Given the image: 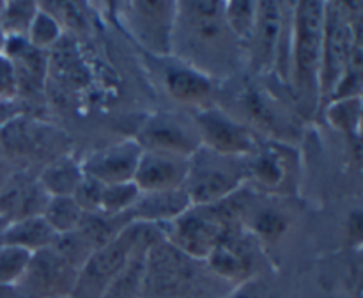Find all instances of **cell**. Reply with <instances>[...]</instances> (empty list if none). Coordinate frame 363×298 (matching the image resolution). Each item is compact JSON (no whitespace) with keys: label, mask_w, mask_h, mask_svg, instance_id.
Listing matches in <instances>:
<instances>
[{"label":"cell","mask_w":363,"mask_h":298,"mask_svg":"<svg viewBox=\"0 0 363 298\" xmlns=\"http://www.w3.org/2000/svg\"><path fill=\"white\" fill-rule=\"evenodd\" d=\"M140 156L142 148L137 140L126 138L96 149L80 162L85 176L99 181L101 184H117L133 181Z\"/></svg>","instance_id":"obj_16"},{"label":"cell","mask_w":363,"mask_h":298,"mask_svg":"<svg viewBox=\"0 0 363 298\" xmlns=\"http://www.w3.org/2000/svg\"><path fill=\"white\" fill-rule=\"evenodd\" d=\"M191 206L194 204H191L184 187L162 192H140L126 216L130 222L167 226L179 219Z\"/></svg>","instance_id":"obj_22"},{"label":"cell","mask_w":363,"mask_h":298,"mask_svg":"<svg viewBox=\"0 0 363 298\" xmlns=\"http://www.w3.org/2000/svg\"><path fill=\"white\" fill-rule=\"evenodd\" d=\"M77 275L78 270L48 247L32 254L27 272L14 289L18 298H69Z\"/></svg>","instance_id":"obj_14"},{"label":"cell","mask_w":363,"mask_h":298,"mask_svg":"<svg viewBox=\"0 0 363 298\" xmlns=\"http://www.w3.org/2000/svg\"><path fill=\"white\" fill-rule=\"evenodd\" d=\"M233 287L167 240L147 252L142 298H227Z\"/></svg>","instance_id":"obj_2"},{"label":"cell","mask_w":363,"mask_h":298,"mask_svg":"<svg viewBox=\"0 0 363 298\" xmlns=\"http://www.w3.org/2000/svg\"><path fill=\"white\" fill-rule=\"evenodd\" d=\"M291 23L293 4L257 2L254 31L245 50V59L255 74H269L279 71L287 82L291 48Z\"/></svg>","instance_id":"obj_6"},{"label":"cell","mask_w":363,"mask_h":298,"mask_svg":"<svg viewBox=\"0 0 363 298\" xmlns=\"http://www.w3.org/2000/svg\"><path fill=\"white\" fill-rule=\"evenodd\" d=\"M215 275L230 286L254 279L257 268V243L245 226L233 227L223 234L206 259Z\"/></svg>","instance_id":"obj_15"},{"label":"cell","mask_w":363,"mask_h":298,"mask_svg":"<svg viewBox=\"0 0 363 298\" xmlns=\"http://www.w3.org/2000/svg\"><path fill=\"white\" fill-rule=\"evenodd\" d=\"M35 176L50 197H73L74 190L84 177V170L80 160L74 158L71 153H64L43 165Z\"/></svg>","instance_id":"obj_23"},{"label":"cell","mask_w":363,"mask_h":298,"mask_svg":"<svg viewBox=\"0 0 363 298\" xmlns=\"http://www.w3.org/2000/svg\"><path fill=\"white\" fill-rule=\"evenodd\" d=\"M138 195H140V190H138L137 184H135L133 181L117 184H105L99 211L112 216L126 215V213L130 211L131 206L135 204V201L138 199Z\"/></svg>","instance_id":"obj_34"},{"label":"cell","mask_w":363,"mask_h":298,"mask_svg":"<svg viewBox=\"0 0 363 298\" xmlns=\"http://www.w3.org/2000/svg\"><path fill=\"white\" fill-rule=\"evenodd\" d=\"M41 216L52 227L53 233L64 234L77 231L84 211L73 197H50Z\"/></svg>","instance_id":"obj_27"},{"label":"cell","mask_w":363,"mask_h":298,"mask_svg":"<svg viewBox=\"0 0 363 298\" xmlns=\"http://www.w3.org/2000/svg\"><path fill=\"white\" fill-rule=\"evenodd\" d=\"M50 195L28 170H13L0 188V216L7 222L41 215Z\"/></svg>","instance_id":"obj_17"},{"label":"cell","mask_w":363,"mask_h":298,"mask_svg":"<svg viewBox=\"0 0 363 298\" xmlns=\"http://www.w3.org/2000/svg\"><path fill=\"white\" fill-rule=\"evenodd\" d=\"M128 224L131 222L128 220L126 215L112 216L101 211L84 213L77 231L85 238V241H87L94 250H98V248L105 247L110 241L116 240V238L123 233V229Z\"/></svg>","instance_id":"obj_26"},{"label":"cell","mask_w":363,"mask_h":298,"mask_svg":"<svg viewBox=\"0 0 363 298\" xmlns=\"http://www.w3.org/2000/svg\"><path fill=\"white\" fill-rule=\"evenodd\" d=\"M223 11L230 32L245 52L254 31L257 2H223Z\"/></svg>","instance_id":"obj_29"},{"label":"cell","mask_w":363,"mask_h":298,"mask_svg":"<svg viewBox=\"0 0 363 298\" xmlns=\"http://www.w3.org/2000/svg\"><path fill=\"white\" fill-rule=\"evenodd\" d=\"M247 156H229L201 148L188 160L184 190L194 206H208L223 201L247 187Z\"/></svg>","instance_id":"obj_7"},{"label":"cell","mask_w":363,"mask_h":298,"mask_svg":"<svg viewBox=\"0 0 363 298\" xmlns=\"http://www.w3.org/2000/svg\"><path fill=\"white\" fill-rule=\"evenodd\" d=\"M16 96L13 66L4 53H0V103L11 101Z\"/></svg>","instance_id":"obj_37"},{"label":"cell","mask_w":363,"mask_h":298,"mask_svg":"<svg viewBox=\"0 0 363 298\" xmlns=\"http://www.w3.org/2000/svg\"><path fill=\"white\" fill-rule=\"evenodd\" d=\"M238 105L241 114L238 119L247 124L255 135L262 133L272 142L289 145L300 133V126L294 114L268 91H262L257 85H243Z\"/></svg>","instance_id":"obj_10"},{"label":"cell","mask_w":363,"mask_h":298,"mask_svg":"<svg viewBox=\"0 0 363 298\" xmlns=\"http://www.w3.org/2000/svg\"><path fill=\"white\" fill-rule=\"evenodd\" d=\"M170 57L211 80L236 73L245 52L227 25L223 2H177Z\"/></svg>","instance_id":"obj_1"},{"label":"cell","mask_w":363,"mask_h":298,"mask_svg":"<svg viewBox=\"0 0 363 298\" xmlns=\"http://www.w3.org/2000/svg\"><path fill=\"white\" fill-rule=\"evenodd\" d=\"M66 32L62 31L59 21L39 6L38 13H35L34 20H32L30 28L27 32V43L34 48L41 50V52H50L60 39L64 38Z\"/></svg>","instance_id":"obj_30"},{"label":"cell","mask_w":363,"mask_h":298,"mask_svg":"<svg viewBox=\"0 0 363 298\" xmlns=\"http://www.w3.org/2000/svg\"><path fill=\"white\" fill-rule=\"evenodd\" d=\"M142 151L170 153L190 158L202 145L194 117L176 112H156L149 116L135 135Z\"/></svg>","instance_id":"obj_13"},{"label":"cell","mask_w":363,"mask_h":298,"mask_svg":"<svg viewBox=\"0 0 363 298\" xmlns=\"http://www.w3.org/2000/svg\"><path fill=\"white\" fill-rule=\"evenodd\" d=\"M32 252L16 245L4 243L0 247V286H16L27 272Z\"/></svg>","instance_id":"obj_33"},{"label":"cell","mask_w":363,"mask_h":298,"mask_svg":"<svg viewBox=\"0 0 363 298\" xmlns=\"http://www.w3.org/2000/svg\"><path fill=\"white\" fill-rule=\"evenodd\" d=\"M158 60L162 62L165 91L176 101H179L181 105L194 106L195 110L208 105L215 92V80L174 57H162Z\"/></svg>","instance_id":"obj_19"},{"label":"cell","mask_w":363,"mask_h":298,"mask_svg":"<svg viewBox=\"0 0 363 298\" xmlns=\"http://www.w3.org/2000/svg\"><path fill=\"white\" fill-rule=\"evenodd\" d=\"M7 220H4L2 216H0V247L4 245V236H6V229H7Z\"/></svg>","instance_id":"obj_41"},{"label":"cell","mask_w":363,"mask_h":298,"mask_svg":"<svg viewBox=\"0 0 363 298\" xmlns=\"http://www.w3.org/2000/svg\"><path fill=\"white\" fill-rule=\"evenodd\" d=\"M11 172H13V170H11L9 162H7V160L0 155V188H2V184L6 183L7 177L11 176Z\"/></svg>","instance_id":"obj_39"},{"label":"cell","mask_w":363,"mask_h":298,"mask_svg":"<svg viewBox=\"0 0 363 298\" xmlns=\"http://www.w3.org/2000/svg\"><path fill=\"white\" fill-rule=\"evenodd\" d=\"M0 298H18V293L13 286H0Z\"/></svg>","instance_id":"obj_40"},{"label":"cell","mask_w":363,"mask_h":298,"mask_svg":"<svg viewBox=\"0 0 363 298\" xmlns=\"http://www.w3.org/2000/svg\"><path fill=\"white\" fill-rule=\"evenodd\" d=\"M165 240L163 226L144 222L128 224L116 240L92 252L91 258L78 272L69 298H101L113 277L121 272L135 250L138 248L151 250L155 245Z\"/></svg>","instance_id":"obj_4"},{"label":"cell","mask_w":363,"mask_h":298,"mask_svg":"<svg viewBox=\"0 0 363 298\" xmlns=\"http://www.w3.org/2000/svg\"><path fill=\"white\" fill-rule=\"evenodd\" d=\"M4 55L9 59L16 84V94H38L48 80V52L34 48L21 38H6Z\"/></svg>","instance_id":"obj_21"},{"label":"cell","mask_w":363,"mask_h":298,"mask_svg":"<svg viewBox=\"0 0 363 298\" xmlns=\"http://www.w3.org/2000/svg\"><path fill=\"white\" fill-rule=\"evenodd\" d=\"M191 117L202 145L211 151L229 156H248L257 148V135L222 106L206 105L195 110Z\"/></svg>","instance_id":"obj_12"},{"label":"cell","mask_w":363,"mask_h":298,"mask_svg":"<svg viewBox=\"0 0 363 298\" xmlns=\"http://www.w3.org/2000/svg\"><path fill=\"white\" fill-rule=\"evenodd\" d=\"M64 137L57 128L34 119L27 114H14L0 126V149L4 158H25L30 162L45 160V165L64 155Z\"/></svg>","instance_id":"obj_9"},{"label":"cell","mask_w":363,"mask_h":298,"mask_svg":"<svg viewBox=\"0 0 363 298\" xmlns=\"http://www.w3.org/2000/svg\"><path fill=\"white\" fill-rule=\"evenodd\" d=\"M147 252V248L135 250L121 272L113 277L101 298H142Z\"/></svg>","instance_id":"obj_25"},{"label":"cell","mask_w":363,"mask_h":298,"mask_svg":"<svg viewBox=\"0 0 363 298\" xmlns=\"http://www.w3.org/2000/svg\"><path fill=\"white\" fill-rule=\"evenodd\" d=\"M328 109V119L335 128L346 133H358L362 116V103L360 96L358 98H344L335 99V101L326 105Z\"/></svg>","instance_id":"obj_35"},{"label":"cell","mask_w":363,"mask_h":298,"mask_svg":"<svg viewBox=\"0 0 363 298\" xmlns=\"http://www.w3.org/2000/svg\"><path fill=\"white\" fill-rule=\"evenodd\" d=\"M245 224H247L245 227L261 240H275L287 227L284 213L272 208H252Z\"/></svg>","instance_id":"obj_32"},{"label":"cell","mask_w":363,"mask_h":298,"mask_svg":"<svg viewBox=\"0 0 363 298\" xmlns=\"http://www.w3.org/2000/svg\"><path fill=\"white\" fill-rule=\"evenodd\" d=\"M358 6L340 2H325V38L321 62V106L330 101L337 85L344 78L353 53L362 48V23Z\"/></svg>","instance_id":"obj_5"},{"label":"cell","mask_w":363,"mask_h":298,"mask_svg":"<svg viewBox=\"0 0 363 298\" xmlns=\"http://www.w3.org/2000/svg\"><path fill=\"white\" fill-rule=\"evenodd\" d=\"M2 9H4V2H0V14H2Z\"/></svg>","instance_id":"obj_42"},{"label":"cell","mask_w":363,"mask_h":298,"mask_svg":"<svg viewBox=\"0 0 363 298\" xmlns=\"http://www.w3.org/2000/svg\"><path fill=\"white\" fill-rule=\"evenodd\" d=\"M238 227V226H236ZM167 241L186 255L206 261L223 234L233 226L225 222L215 204L191 206L174 222L163 226Z\"/></svg>","instance_id":"obj_11"},{"label":"cell","mask_w":363,"mask_h":298,"mask_svg":"<svg viewBox=\"0 0 363 298\" xmlns=\"http://www.w3.org/2000/svg\"><path fill=\"white\" fill-rule=\"evenodd\" d=\"M53 238H55V233H53L52 227L46 224V220L41 215H38L7 224L4 243L16 245V247H21L34 254L43 248H48Z\"/></svg>","instance_id":"obj_24"},{"label":"cell","mask_w":363,"mask_h":298,"mask_svg":"<svg viewBox=\"0 0 363 298\" xmlns=\"http://www.w3.org/2000/svg\"><path fill=\"white\" fill-rule=\"evenodd\" d=\"M188 160L170 153L142 151L133 183L140 192H162L183 188L188 176Z\"/></svg>","instance_id":"obj_20"},{"label":"cell","mask_w":363,"mask_h":298,"mask_svg":"<svg viewBox=\"0 0 363 298\" xmlns=\"http://www.w3.org/2000/svg\"><path fill=\"white\" fill-rule=\"evenodd\" d=\"M177 2L117 4V20L149 53L162 59L172 53V32Z\"/></svg>","instance_id":"obj_8"},{"label":"cell","mask_w":363,"mask_h":298,"mask_svg":"<svg viewBox=\"0 0 363 298\" xmlns=\"http://www.w3.org/2000/svg\"><path fill=\"white\" fill-rule=\"evenodd\" d=\"M50 248H52L59 258H62L67 265L77 268L78 272H80L82 266L85 265V261H87L92 255V252H94V248L85 241V238L82 236L78 231L55 234Z\"/></svg>","instance_id":"obj_31"},{"label":"cell","mask_w":363,"mask_h":298,"mask_svg":"<svg viewBox=\"0 0 363 298\" xmlns=\"http://www.w3.org/2000/svg\"><path fill=\"white\" fill-rule=\"evenodd\" d=\"M325 38V2L293 4L289 66L287 84L291 85L296 106L312 116L321 106V62Z\"/></svg>","instance_id":"obj_3"},{"label":"cell","mask_w":363,"mask_h":298,"mask_svg":"<svg viewBox=\"0 0 363 298\" xmlns=\"http://www.w3.org/2000/svg\"><path fill=\"white\" fill-rule=\"evenodd\" d=\"M39 9L34 2H4L0 14V32L6 38H27L32 20Z\"/></svg>","instance_id":"obj_28"},{"label":"cell","mask_w":363,"mask_h":298,"mask_svg":"<svg viewBox=\"0 0 363 298\" xmlns=\"http://www.w3.org/2000/svg\"><path fill=\"white\" fill-rule=\"evenodd\" d=\"M105 184H101L99 181L92 180V177L85 176L82 177L80 184L74 190L73 199L77 201V204L80 206L84 213H94L99 211V206H101V195Z\"/></svg>","instance_id":"obj_36"},{"label":"cell","mask_w":363,"mask_h":298,"mask_svg":"<svg viewBox=\"0 0 363 298\" xmlns=\"http://www.w3.org/2000/svg\"><path fill=\"white\" fill-rule=\"evenodd\" d=\"M227 298H266L264 287L261 286L257 279H250L247 282H241L233 287Z\"/></svg>","instance_id":"obj_38"},{"label":"cell","mask_w":363,"mask_h":298,"mask_svg":"<svg viewBox=\"0 0 363 298\" xmlns=\"http://www.w3.org/2000/svg\"><path fill=\"white\" fill-rule=\"evenodd\" d=\"M248 187L252 190L279 192L293 177V160L287 145L279 142L261 144L247 156Z\"/></svg>","instance_id":"obj_18"}]
</instances>
